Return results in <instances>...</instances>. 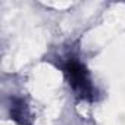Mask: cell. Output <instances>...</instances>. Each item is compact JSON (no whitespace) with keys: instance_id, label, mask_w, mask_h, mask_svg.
Segmentation results:
<instances>
[{"instance_id":"cell-1","label":"cell","mask_w":125,"mask_h":125,"mask_svg":"<svg viewBox=\"0 0 125 125\" xmlns=\"http://www.w3.org/2000/svg\"><path fill=\"white\" fill-rule=\"evenodd\" d=\"M65 71H66L69 84L72 85L74 91L80 97L91 99V96H93V85L90 83V77H88L87 69L81 63L72 60V62H69V63L66 65Z\"/></svg>"}]
</instances>
